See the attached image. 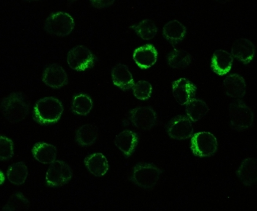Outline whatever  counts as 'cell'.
I'll return each instance as SVG.
<instances>
[{"mask_svg": "<svg viewBox=\"0 0 257 211\" xmlns=\"http://www.w3.org/2000/svg\"><path fill=\"white\" fill-rule=\"evenodd\" d=\"M64 107L61 101L54 97H46L36 102L33 119L41 125L55 124L63 115Z\"/></svg>", "mask_w": 257, "mask_h": 211, "instance_id": "obj_1", "label": "cell"}, {"mask_svg": "<svg viewBox=\"0 0 257 211\" xmlns=\"http://www.w3.org/2000/svg\"><path fill=\"white\" fill-rule=\"evenodd\" d=\"M30 103L22 93H12L1 101V112L11 123L25 120L29 113Z\"/></svg>", "mask_w": 257, "mask_h": 211, "instance_id": "obj_2", "label": "cell"}, {"mask_svg": "<svg viewBox=\"0 0 257 211\" xmlns=\"http://www.w3.org/2000/svg\"><path fill=\"white\" fill-rule=\"evenodd\" d=\"M163 170L154 163L141 162L133 166L130 180L143 189H152L160 180Z\"/></svg>", "mask_w": 257, "mask_h": 211, "instance_id": "obj_3", "label": "cell"}, {"mask_svg": "<svg viewBox=\"0 0 257 211\" xmlns=\"http://www.w3.org/2000/svg\"><path fill=\"white\" fill-rule=\"evenodd\" d=\"M230 125L234 131H243L253 125L254 115L253 111L242 100L231 101L228 106Z\"/></svg>", "mask_w": 257, "mask_h": 211, "instance_id": "obj_4", "label": "cell"}, {"mask_svg": "<svg viewBox=\"0 0 257 211\" xmlns=\"http://www.w3.org/2000/svg\"><path fill=\"white\" fill-rule=\"evenodd\" d=\"M74 20L67 13L56 12L50 14L44 24L47 33L53 36L65 37L69 36L74 28Z\"/></svg>", "mask_w": 257, "mask_h": 211, "instance_id": "obj_5", "label": "cell"}, {"mask_svg": "<svg viewBox=\"0 0 257 211\" xmlns=\"http://www.w3.org/2000/svg\"><path fill=\"white\" fill-rule=\"evenodd\" d=\"M67 62L74 71H85L94 66L96 58L88 47L78 45L69 51Z\"/></svg>", "mask_w": 257, "mask_h": 211, "instance_id": "obj_6", "label": "cell"}, {"mask_svg": "<svg viewBox=\"0 0 257 211\" xmlns=\"http://www.w3.org/2000/svg\"><path fill=\"white\" fill-rule=\"evenodd\" d=\"M218 141L209 132L196 133L192 136L190 149L193 155L198 157H210L218 150Z\"/></svg>", "mask_w": 257, "mask_h": 211, "instance_id": "obj_7", "label": "cell"}, {"mask_svg": "<svg viewBox=\"0 0 257 211\" xmlns=\"http://www.w3.org/2000/svg\"><path fill=\"white\" fill-rule=\"evenodd\" d=\"M72 177L71 166L61 160H55L49 166L46 182L50 187H60L69 183Z\"/></svg>", "mask_w": 257, "mask_h": 211, "instance_id": "obj_8", "label": "cell"}, {"mask_svg": "<svg viewBox=\"0 0 257 211\" xmlns=\"http://www.w3.org/2000/svg\"><path fill=\"white\" fill-rule=\"evenodd\" d=\"M128 120L138 129L149 131L156 125L157 114L151 106H139L130 111Z\"/></svg>", "mask_w": 257, "mask_h": 211, "instance_id": "obj_9", "label": "cell"}, {"mask_svg": "<svg viewBox=\"0 0 257 211\" xmlns=\"http://www.w3.org/2000/svg\"><path fill=\"white\" fill-rule=\"evenodd\" d=\"M168 136L176 140H185L193 134V125L186 116L177 115L168 122L166 127Z\"/></svg>", "mask_w": 257, "mask_h": 211, "instance_id": "obj_10", "label": "cell"}, {"mask_svg": "<svg viewBox=\"0 0 257 211\" xmlns=\"http://www.w3.org/2000/svg\"><path fill=\"white\" fill-rule=\"evenodd\" d=\"M42 81L47 86L60 89L69 83V79L64 68L57 63L51 64L44 70Z\"/></svg>", "mask_w": 257, "mask_h": 211, "instance_id": "obj_11", "label": "cell"}, {"mask_svg": "<svg viewBox=\"0 0 257 211\" xmlns=\"http://www.w3.org/2000/svg\"><path fill=\"white\" fill-rule=\"evenodd\" d=\"M197 87L185 78L173 82V96L180 105L184 106L196 96Z\"/></svg>", "mask_w": 257, "mask_h": 211, "instance_id": "obj_12", "label": "cell"}, {"mask_svg": "<svg viewBox=\"0 0 257 211\" xmlns=\"http://www.w3.org/2000/svg\"><path fill=\"white\" fill-rule=\"evenodd\" d=\"M255 52L256 47L252 41L246 39H240L233 44L231 55L244 65H247L254 58Z\"/></svg>", "mask_w": 257, "mask_h": 211, "instance_id": "obj_13", "label": "cell"}, {"mask_svg": "<svg viewBox=\"0 0 257 211\" xmlns=\"http://www.w3.org/2000/svg\"><path fill=\"white\" fill-rule=\"evenodd\" d=\"M158 52L152 44H147L135 50L133 60L141 69L152 67L158 60Z\"/></svg>", "mask_w": 257, "mask_h": 211, "instance_id": "obj_14", "label": "cell"}, {"mask_svg": "<svg viewBox=\"0 0 257 211\" xmlns=\"http://www.w3.org/2000/svg\"><path fill=\"white\" fill-rule=\"evenodd\" d=\"M223 88L226 96L240 99L246 93L245 79L239 74H231L225 78Z\"/></svg>", "mask_w": 257, "mask_h": 211, "instance_id": "obj_15", "label": "cell"}, {"mask_svg": "<svg viewBox=\"0 0 257 211\" xmlns=\"http://www.w3.org/2000/svg\"><path fill=\"white\" fill-rule=\"evenodd\" d=\"M114 143L128 158L136 151L139 144V136L134 131L124 130L115 136Z\"/></svg>", "mask_w": 257, "mask_h": 211, "instance_id": "obj_16", "label": "cell"}, {"mask_svg": "<svg viewBox=\"0 0 257 211\" xmlns=\"http://www.w3.org/2000/svg\"><path fill=\"white\" fill-rule=\"evenodd\" d=\"M112 82L115 86L123 90V91L133 88L135 85V81L133 75L126 65L119 63L114 66L111 72Z\"/></svg>", "mask_w": 257, "mask_h": 211, "instance_id": "obj_17", "label": "cell"}, {"mask_svg": "<svg viewBox=\"0 0 257 211\" xmlns=\"http://www.w3.org/2000/svg\"><path fill=\"white\" fill-rule=\"evenodd\" d=\"M256 158H247L242 161L236 172V174L244 185L246 186H251L256 182Z\"/></svg>", "mask_w": 257, "mask_h": 211, "instance_id": "obj_18", "label": "cell"}, {"mask_svg": "<svg viewBox=\"0 0 257 211\" xmlns=\"http://www.w3.org/2000/svg\"><path fill=\"white\" fill-rule=\"evenodd\" d=\"M231 54L223 49H218L215 52L211 60V68L213 72L219 76L227 74L231 70L233 63Z\"/></svg>", "mask_w": 257, "mask_h": 211, "instance_id": "obj_19", "label": "cell"}, {"mask_svg": "<svg viewBox=\"0 0 257 211\" xmlns=\"http://www.w3.org/2000/svg\"><path fill=\"white\" fill-rule=\"evenodd\" d=\"M186 33V27L177 20L170 21L163 27V37L172 45L180 44Z\"/></svg>", "mask_w": 257, "mask_h": 211, "instance_id": "obj_20", "label": "cell"}, {"mask_svg": "<svg viewBox=\"0 0 257 211\" xmlns=\"http://www.w3.org/2000/svg\"><path fill=\"white\" fill-rule=\"evenodd\" d=\"M84 163L88 170L96 177H102L108 171V161L101 153L88 155L84 160Z\"/></svg>", "mask_w": 257, "mask_h": 211, "instance_id": "obj_21", "label": "cell"}, {"mask_svg": "<svg viewBox=\"0 0 257 211\" xmlns=\"http://www.w3.org/2000/svg\"><path fill=\"white\" fill-rule=\"evenodd\" d=\"M32 153L35 159L44 164H50L56 160L58 150L52 144L40 142L34 144Z\"/></svg>", "mask_w": 257, "mask_h": 211, "instance_id": "obj_22", "label": "cell"}, {"mask_svg": "<svg viewBox=\"0 0 257 211\" xmlns=\"http://www.w3.org/2000/svg\"><path fill=\"white\" fill-rule=\"evenodd\" d=\"M99 136L98 128L94 124H85L81 126L76 132V142L82 147H90L97 140Z\"/></svg>", "mask_w": 257, "mask_h": 211, "instance_id": "obj_23", "label": "cell"}, {"mask_svg": "<svg viewBox=\"0 0 257 211\" xmlns=\"http://www.w3.org/2000/svg\"><path fill=\"white\" fill-rule=\"evenodd\" d=\"M209 106L203 100L193 98L185 104V112L190 121L197 122L205 117L209 112Z\"/></svg>", "mask_w": 257, "mask_h": 211, "instance_id": "obj_24", "label": "cell"}, {"mask_svg": "<svg viewBox=\"0 0 257 211\" xmlns=\"http://www.w3.org/2000/svg\"><path fill=\"white\" fill-rule=\"evenodd\" d=\"M191 55L185 50L174 49L167 56L168 64L170 67L175 69H183L188 68L192 63Z\"/></svg>", "mask_w": 257, "mask_h": 211, "instance_id": "obj_25", "label": "cell"}, {"mask_svg": "<svg viewBox=\"0 0 257 211\" xmlns=\"http://www.w3.org/2000/svg\"><path fill=\"white\" fill-rule=\"evenodd\" d=\"M28 174L29 172L25 163L20 161L13 163L9 166L7 171V177L11 183L20 185L26 181Z\"/></svg>", "mask_w": 257, "mask_h": 211, "instance_id": "obj_26", "label": "cell"}, {"mask_svg": "<svg viewBox=\"0 0 257 211\" xmlns=\"http://www.w3.org/2000/svg\"><path fill=\"white\" fill-rule=\"evenodd\" d=\"M93 105V101L89 96L85 94H79L73 98L71 109L77 115L85 116L90 113Z\"/></svg>", "mask_w": 257, "mask_h": 211, "instance_id": "obj_27", "label": "cell"}, {"mask_svg": "<svg viewBox=\"0 0 257 211\" xmlns=\"http://www.w3.org/2000/svg\"><path fill=\"white\" fill-rule=\"evenodd\" d=\"M30 207V201L28 198L21 193V192H15L12 196L9 198V201L6 203V205L3 207V211H19L28 210Z\"/></svg>", "mask_w": 257, "mask_h": 211, "instance_id": "obj_28", "label": "cell"}, {"mask_svg": "<svg viewBox=\"0 0 257 211\" xmlns=\"http://www.w3.org/2000/svg\"><path fill=\"white\" fill-rule=\"evenodd\" d=\"M138 36L145 41L152 40L158 33V27L152 20H145L140 22L139 25L132 27Z\"/></svg>", "mask_w": 257, "mask_h": 211, "instance_id": "obj_29", "label": "cell"}, {"mask_svg": "<svg viewBox=\"0 0 257 211\" xmlns=\"http://www.w3.org/2000/svg\"><path fill=\"white\" fill-rule=\"evenodd\" d=\"M132 89L135 97L141 101L148 100L152 96V85L147 81H139Z\"/></svg>", "mask_w": 257, "mask_h": 211, "instance_id": "obj_30", "label": "cell"}, {"mask_svg": "<svg viewBox=\"0 0 257 211\" xmlns=\"http://www.w3.org/2000/svg\"><path fill=\"white\" fill-rule=\"evenodd\" d=\"M14 155V142L4 136H0V160L8 161Z\"/></svg>", "mask_w": 257, "mask_h": 211, "instance_id": "obj_31", "label": "cell"}, {"mask_svg": "<svg viewBox=\"0 0 257 211\" xmlns=\"http://www.w3.org/2000/svg\"><path fill=\"white\" fill-rule=\"evenodd\" d=\"M114 1H90V4L98 9H107L114 4Z\"/></svg>", "mask_w": 257, "mask_h": 211, "instance_id": "obj_32", "label": "cell"}]
</instances>
